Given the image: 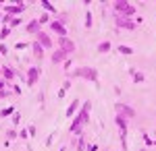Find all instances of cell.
<instances>
[{"label": "cell", "mask_w": 156, "mask_h": 151, "mask_svg": "<svg viewBox=\"0 0 156 151\" xmlns=\"http://www.w3.org/2000/svg\"><path fill=\"white\" fill-rule=\"evenodd\" d=\"M90 112H92V102H83V106L79 108V112L75 114V120H73L71 126H69V133H71V135L81 137V128H83V124L90 122Z\"/></svg>", "instance_id": "6da1fadb"}, {"label": "cell", "mask_w": 156, "mask_h": 151, "mask_svg": "<svg viewBox=\"0 0 156 151\" xmlns=\"http://www.w3.org/2000/svg\"><path fill=\"white\" fill-rule=\"evenodd\" d=\"M69 77L71 79H83V81H98V70L94 66H79V69H75L69 72Z\"/></svg>", "instance_id": "7a4b0ae2"}, {"label": "cell", "mask_w": 156, "mask_h": 151, "mask_svg": "<svg viewBox=\"0 0 156 151\" xmlns=\"http://www.w3.org/2000/svg\"><path fill=\"white\" fill-rule=\"evenodd\" d=\"M112 8H115V15L129 17V19H133L135 12H137V6L131 4V2H127V0H117V2H112Z\"/></svg>", "instance_id": "3957f363"}, {"label": "cell", "mask_w": 156, "mask_h": 151, "mask_svg": "<svg viewBox=\"0 0 156 151\" xmlns=\"http://www.w3.org/2000/svg\"><path fill=\"white\" fill-rule=\"evenodd\" d=\"M27 8V2H17V4H6V6H2V15H9V17H19L21 12Z\"/></svg>", "instance_id": "277c9868"}, {"label": "cell", "mask_w": 156, "mask_h": 151, "mask_svg": "<svg viewBox=\"0 0 156 151\" xmlns=\"http://www.w3.org/2000/svg\"><path fill=\"white\" fill-rule=\"evenodd\" d=\"M115 25H117V29H125V31H133V29L137 27V23H135L133 19H129V17H121V15L115 17Z\"/></svg>", "instance_id": "5b68a950"}, {"label": "cell", "mask_w": 156, "mask_h": 151, "mask_svg": "<svg viewBox=\"0 0 156 151\" xmlns=\"http://www.w3.org/2000/svg\"><path fill=\"white\" fill-rule=\"evenodd\" d=\"M40 72H42L40 66H29V69H27V75H25V83H27L29 87H34V85L40 81Z\"/></svg>", "instance_id": "8992f818"}, {"label": "cell", "mask_w": 156, "mask_h": 151, "mask_svg": "<svg viewBox=\"0 0 156 151\" xmlns=\"http://www.w3.org/2000/svg\"><path fill=\"white\" fill-rule=\"evenodd\" d=\"M115 108H117V114H119V116H123V118H127V120L135 116V110H133L131 106H127V104H119V102H117V106H115Z\"/></svg>", "instance_id": "52a82bcc"}, {"label": "cell", "mask_w": 156, "mask_h": 151, "mask_svg": "<svg viewBox=\"0 0 156 151\" xmlns=\"http://www.w3.org/2000/svg\"><path fill=\"white\" fill-rule=\"evenodd\" d=\"M36 42L44 48V50L52 48V37H50V33H46V31H40V33L36 35Z\"/></svg>", "instance_id": "ba28073f"}, {"label": "cell", "mask_w": 156, "mask_h": 151, "mask_svg": "<svg viewBox=\"0 0 156 151\" xmlns=\"http://www.w3.org/2000/svg\"><path fill=\"white\" fill-rule=\"evenodd\" d=\"M58 46H60V50L69 56V54H73L75 52V44H73L69 37H58Z\"/></svg>", "instance_id": "9c48e42d"}, {"label": "cell", "mask_w": 156, "mask_h": 151, "mask_svg": "<svg viewBox=\"0 0 156 151\" xmlns=\"http://www.w3.org/2000/svg\"><path fill=\"white\" fill-rule=\"evenodd\" d=\"M50 31L52 33H56L58 37H67V27L58 21H50Z\"/></svg>", "instance_id": "30bf717a"}, {"label": "cell", "mask_w": 156, "mask_h": 151, "mask_svg": "<svg viewBox=\"0 0 156 151\" xmlns=\"http://www.w3.org/2000/svg\"><path fill=\"white\" fill-rule=\"evenodd\" d=\"M50 60H52V64H60V62H62V64H65V62H67V60H69V56H67V54H65V52H62V50H54V52H52V56H50Z\"/></svg>", "instance_id": "8fae6325"}, {"label": "cell", "mask_w": 156, "mask_h": 151, "mask_svg": "<svg viewBox=\"0 0 156 151\" xmlns=\"http://www.w3.org/2000/svg\"><path fill=\"white\" fill-rule=\"evenodd\" d=\"M25 29H27V33H31V35H37L40 31H42V25L37 23V19H34V21H29V23L25 25Z\"/></svg>", "instance_id": "7c38bea8"}, {"label": "cell", "mask_w": 156, "mask_h": 151, "mask_svg": "<svg viewBox=\"0 0 156 151\" xmlns=\"http://www.w3.org/2000/svg\"><path fill=\"white\" fill-rule=\"evenodd\" d=\"M17 77V70L15 69H11V66H2V79L9 83V81H12Z\"/></svg>", "instance_id": "4fadbf2b"}, {"label": "cell", "mask_w": 156, "mask_h": 151, "mask_svg": "<svg viewBox=\"0 0 156 151\" xmlns=\"http://www.w3.org/2000/svg\"><path fill=\"white\" fill-rule=\"evenodd\" d=\"M79 99H73L71 104H69V108H67V118H71V116H75L77 112H79Z\"/></svg>", "instance_id": "5bb4252c"}, {"label": "cell", "mask_w": 156, "mask_h": 151, "mask_svg": "<svg viewBox=\"0 0 156 151\" xmlns=\"http://www.w3.org/2000/svg\"><path fill=\"white\" fill-rule=\"evenodd\" d=\"M31 50H34V54H36V58H37V60H42V58H44V48L40 46L36 39L31 42Z\"/></svg>", "instance_id": "9a60e30c"}, {"label": "cell", "mask_w": 156, "mask_h": 151, "mask_svg": "<svg viewBox=\"0 0 156 151\" xmlns=\"http://www.w3.org/2000/svg\"><path fill=\"white\" fill-rule=\"evenodd\" d=\"M40 4H42L44 12H48V15H54V12H56V6H54L52 2H48V0H40Z\"/></svg>", "instance_id": "2e32d148"}, {"label": "cell", "mask_w": 156, "mask_h": 151, "mask_svg": "<svg viewBox=\"0 0 156 151\" xmlns=\"http://www.w3.org/2000/svg\"><path fill=\"white\" fill-rule=\"evenodd\" d=\"M129 77H131L135 83H142V81H144V72H142V70H137V69H129Z\"/></svg>", "instance_id": "e0dca14e"}, {"label": "cell", "mask_w": 156, "mask_h": 151, "mask_svg": "<svg viewBox=\"0 0 156 151\" xmlns=\"http://www.w3.org/2000/svg\"><path fill=\"white\" fill-rule=\"evenodd\" d=\"M110 50H112V44H110V42H102V44H98V52H100V54H108Z\"/></svg>", "instance_id": "ac0fdd59"}, {"label": "cell", "mask_w": 156, "mask_h": 151, "mask_svg": "<svg viewBox=\"0 0 156 151\" xmlns=\"http://www.w3.org/2000/svg\"><path fill=\"white\" fill-rule=\"evenodd\" d=\"M117 52L123 54V56H131V54H133V48H129V46H117Z\"/></svg>", "instance_id": "d6986e66"}, {"label": "cell", "mask_w": 156, "mask_h": 151, "mask_svg": "<svg viewBox=\"0 0 156 151\" xmlns=\"http://www.w3.org/2000/svg\"><path fill=\"white\" fill-rule=\"evenodd\" d=\"M85 149H87V143H85L83 135H81V137H77V151H85Z\"/></svg>", "instance_id": "ffe728a7"}, {"label": "cell", "mask_w": 156, "mask_h": 151, "mask_svg": "<svg viewBox=\"0 0 156 151\" xmlns=\"http://www.w3.org/2000/svg\"><path fill=\"white\" fill-rule=\"evenodd\" d=\"M12 114H15V108L9 106V108H4V110L0 112V118H9V116H12Z\"/></svg>", "instance_id": "44dd1931"}, {"label": "cell", "mask_w": 156, "mask_h": 151, "mask_svg": "<svg viewBox=\"0 0 156 151\" xmlns=\"http://www.w3.org/2000/svg\"><path fill=\"white\" fill-rule=\"evenodd\" d=\"M21 23H23V21H21V17H15L11 23H9V27H11V29H17V27H21Z\"/></svg>", "instance_id": "7402d4cb"}, {"label": "cell", "mask_w": 156, "mask_h": 151, "mask_svg": "<svg viewBox=\"0 0 156 151\" xmlns=\"http://www.w3.org/2000/svg\"><path fill=\"white\" fill-rule=\"evenodd\" d=\"M37 23H40V25H46V23H50V15H48V12H42V17L37 19Z\"/></svg>", "instance_id": "603a6c76"}, {"label": "cell", "mask_w": 156, "mask_h": 151, "mask_svg": "<svg viewBox=\"0 0 156 151\" xmlns=\"http://www.w3.org/2000/svg\"><path fill=\"white\" fill-rule=\"evenodd\" d=\"M83 25H85V27H87V29H90V27L94 25V21H92V12H90V11L85 12V21H83Z\"/></svg>", "instance_id": "cb8c5ba5"}, {"label": "cell", "mask_w": 156, "mask_h": 151, "mask_svg": "<svg viewBox=\"0 0 156 151\" xmlns=\"http://www.w3.org/2000/svg\"><path fill=\"white\" fill-rule=\"evenodd\" d=\"M11 27H2V29H0V39H4V37H9V35H11Z\"/></svg>", "instance_id": "d4e9b609"}, {"label": "cell", "mask_w": 156, "mask_h": 151, "mask_svg": "<svg viewBox=\"0 0 156 151\" xmlns=\"http://www.w3.org/2000/svg\"><path fill=\"white\" fill-rule=\"evenodd\" d=\"M11 95H12L11 89H2V91H0V99H6V97H11Z\"/></svg>", "instance_id": "484cf974"}, {"label": "cell", "mask_w": 156, "mask_h": 151, "mask_svg": "<svg viewBox=\"0 0 156 151\" xmlns=\"http://www.w3.org/2000/svg\"><path fill=\"white\" fill-rule=\"evenodd\" d=\"M11 120H12V124L17 126V124H19V120H21V114H19V112H15V114L11 116Z\"/></svg>", "instance_id": "4316f807"}, {"label": "cell", "mask_w": 156, "mask_h": 151, "mask_svg": "<svg viewBox=\"0 0 156 151\" xmlns=\"http://www.w3.org/2000/svg\"><path fill=\"white\" fill-rule=\"evenodd\" d=\"M27 135H29V133H27V128H21V130H19V139H29Z\"/></svg>", "instance_id": "83f0119b"}, {"label": "cell", "mask_w": 156, "mask_h": 151, "mask_svg": "<svg viewBox=\"0 0 156 151\" xmlns=\"http://www.w3.org/2000/svg\"><path fill=\"white\" fill-rule=\"evenodd\" d=\"M12 95H21V87H19V85H12Z\"/></svg>", "instance_id": "f1b7e54d"}, {"label": "cell", "mask_w": 156, "mask_h": 151, "mask_svg": "<svg viewBox=\"0 0 156 151\" xmlns=\"http://www.w3.org/2000/svg\"><path fill=\"white\" fill-rule=\"evenodd\" d=\"M6 137H9V139H17V130H15V128H11V130L6 133Z\"/></svg>", "instance_id": "f546056e"}, {"label": "cell", "mask_w": 156, "mask_h": 151, "mask_svg": "<svg viewBox=\"0 0 156 151\" xmlns=\"http://www.w3.org/2000/svg\"><path fill=\"white\" fill-rule=\"evenodd\" d=\"M4 54H9V48L4 46V44H0V56H4Z\"/></svg>", "instance_id": "4dcf8cb0"}, {"label": "cell", "mask_w": 156, "mask_h": 151, "mask_svg": "<svg viewBox=\"0 0 156 151\" xmlns=\"http://www.w3.org/2000/svg\"><path fill=\"white\" fill-rule=\"evenodd\" d=\"M144 143H146V145H150V147H152V145H154V141L150 139V137H148V135H144Z\"/></svg>", "instance_id": "1f68e13d"}, {"label": "cell", "mask_w": 156, "mask_h": 151, "mask_svg": "<svg viewBox=\"0 0 156 151\" xmlns=\"http://www.w3.org/2000/svg\"><path fill=\"white\" fill-rule=\"evenodd\" d=\"M27 46H31V44H25V42H19V44H17V50H25Z\"/></svg>", "instance_id": "d6a6232c"}, {"label": "cell", "mask_w": 156, "mask_h": 151, "mask_svg": "<svg viewBox=\"0 0 156 151\" xmlns=\"http://www.w3.org/2000/svg\"><path fill=\"white\" fill-rule=\"evenodd\" d=\"M27 133H29L31 137H36V126H34V124H31V126H27Z\"/></svg>", "instance_id": "836d02e7"}, {"label": "cell", "mask_w": 156, "mask_h": 151, "mask_svg": "<svg viewBox=\"0 0 156 151\" xmlns=\"http://www.w3.org/2000/svg\"><path fill=\"white\" fill-rule=\"evenodd\" d=\"M6 87H9V83L4 81V79H0V91H2V89H6Z\"/></svg>", "instance_id": "e575fe53"}, {"label": "cell", "mask_w": 156, "mask_h": 151, "mask_svg": "<svg viewBox=\"0 0 156 151\" xmlns=\"http://www.w3.org/2000/svg\"><path fill=\"white\" fill-rule=\"evenodd\" d=\"M65 93H67V89H65V87H60V91H58V97H65Z\"/></svg>", "instance_id": "d590c367"}, {"label": "cell", "mask_w": 156, "mask_h": 151, "mask_svg": "<svg viewBox=\"0 0 156 151\" xmlns=\"http://www.w3.org/2000/svg\"><path fill=\"white\" fill-rule=\"evenodd\" d=\"M87 151H98V145H90V147H87Z\"/></svg>", "instance_id": "8d00e7d4"}, {"label": "cell", "mask_w": 156, "mask_h": 151, "mask_svg": "<svg viewBox=\"0 0 156 151\" xmlns=\"http://www.w3.org/2000/svg\"><path fill=\"white\" fill-rule=\"evenodd\" d=\"M0 79H2V66H0Z\"/></svg>", "instance_id": "74e56055"}, {"label": "cell", "mask_w": 156, "mask_h": 151, "mask_svg": "<svg viewBox=\"0 0 156 151\" xmlns=\"http://www.w3.org/2000/svg\"><path fill=\"white\" fill-rule=\"evenodd\" d=\"M140 151H148V149H146V147H142V149H140Z\"/></svg>", "instance_id": "f35d334b"}, {"label": "cell", "mask_w": 156, "mask_h": 151, "mask_svg": "<svg viewBox=\"0 0 156 151\" xmlns=\"http://www.w3.org/2000/svg\"><path fill=\"white\" fill-rule=\"evenodd\" d=\"M0 19H2V11H0Z\"/></svg>", "instance_id": "ab89813d"}, {"label": "cell", "mask_w": 156, "mask_h": 151, "mask_svg": "<svg viewBox=\"0 0 156 151\" xmlns=\"http://www.w3.org/2000/svg\"><path fill=\"white\" fill-rule=\"evenodd\" d=\"M60 151H65V147H62V149H60Z\"/></svg>", "instance_id": "60d3db41"}]
</instances>
